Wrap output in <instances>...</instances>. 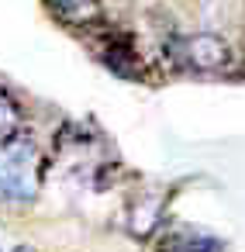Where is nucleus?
I'll list each match as a JSON object with an SVG mask.
<instances>
[{"label": "nucleus", "mask_w": 245, "mask_h": 252, "mask_svg": "<svg viewBox=\"0 0 245 252\" xmlns=\"http://www.w3.org/2000/svg\"><path fill=\"white\" fill-rule=\"evenodd\" d=\"M49 159L42 145L28 131H14L0 138V204L4 207H28L38 200L45 183Z\"/></svg>", "instance_id": "f257e3e1"}, {"label": "nucleus", "mask_w": 245, "mask_h": 252, "mask_svg": "<svg viewBox=\"0 0 245 252\" xmlns=\"http://www.w3.org/2000/svg\"><path fill=\"white\" fill-rule=\"evenodd\" d=\"M173 56L183 69H193V73H231L235 69V52L224 38L217 35H207V32H197V35H180L173 45Z\"/></svg>", "instance_id": "f03ea898"}, {"label": "nucleus", "mask_w": 245, "mask_h": 252, "mask_svg": "<svg viewBox=\"0 0 245 252\" xmlns=\"http://www.w3.org/2000/svg\"><path fill=\"white\" fill-rule=\"evenodd\" d=\"M93 56L111 69V73H118V76H124V80H138L142 73H145V66H142V52H138V45L124 35V32H100L97 35V42H93Z\"/></svg>", "instance_id": "7ed1b4c3"}, {"label": "nucleus", "mask_w": 245, "mask_h": 252, "mask_svg": "<svg viewBox=\"0 0 245 252\" xmlns=\"http://www.w3.org/2000/svg\"><path fill=\"white\" fill-rule=\"evenodd\" d=\"M166 193L159 190H138L128 207H124V228L135 235V238H152L159 228H162V218H166Z\"/></svg>", "instance_id": "20e7f679"}, {"label": "nucleus", "mask_w": 245, "mask_h": 252, "mask_svg": "<svg viewBox=\"0 0 245 252\" xmlns=\"http://www.w3.org/2000/svg\"><path fill=\"white\" fill-rule=\"evenodd\" d=\"M155 252H224V242L193 224H173L155 238Z\"/></svg>", "instance_id": "39448f33"}, {"label": "nucleus", "mask_w": 245, "mask_h": 252, "mask_svg": "<svg viewBox=\"0 0 245 252\" xmlns=\"http://www.w3.org/2000/svg\"><path fill=\"white\" fill-rule=\"evenodd\" d=\"M45 4L66 25H83L87 28V25H97V18H100V0H45Z\"/></svg>", "instance_id": "423d86ee"}, {"label": "nucleus", "mask_w": 245, "mask_h": 252, "mask_svg": "<svg viewBox=\"0 0 245 252\" xmlns=\"http://www.w3.org/2000/svg\"><path fill=\"white\" fill-rule=\"evenodd\" d=\"M21 128V111H18V104H14V97L0 87V138H7V135H14Z\"/></svg>", "instance_id": "0eeeda50"}, {"label": "nucleus", "mask_w": 245, "mask_h": 252, "mask_svg": "<svg viewBox=\"0 0 245 252\" xmlns=\"http://www.w3.org/2000/svg\"><path fill=\"white\" fill-rule=\"evenodd\" d=\"M14 252H35L31 245H14Z\"/></svg>", "instance_id": "6e6552de"}, {"label": "nucleus", "mask_w": 245, "mask_h": 252, "mask_svg": "<svg viewBox=\"0 0 245 252\" xmlns=\"http://www.w3.org/2000/svg\"><path fill=\"white\" fill-rule=\"evenodd\" d=\"M0 252H4V249H0Z\"/></svg>", "instance_id": "1a4fd4ad"}]
</instances>
